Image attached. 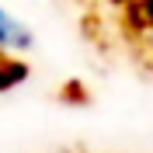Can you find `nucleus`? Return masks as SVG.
Masks as SVG:
<instances>
[{
    "instance_id": "1",
    "label": "nucleus",
    "mask_w": 153,
    "mask_h": 153,
    "mask_svg": "<svg viewBox=\"0 0 153 153\" xmlns=\"http://www.w3.org/2000/svg\"><path fill=\"white\" fill-rule=\"evenodd\" d=\"M31 45H35V31H31L14 10H7L0 4V52H18L21 56V52H28Z\"/></svg>"
}]
</instances>
